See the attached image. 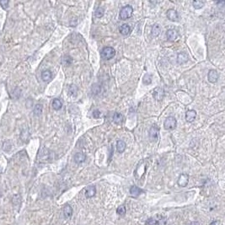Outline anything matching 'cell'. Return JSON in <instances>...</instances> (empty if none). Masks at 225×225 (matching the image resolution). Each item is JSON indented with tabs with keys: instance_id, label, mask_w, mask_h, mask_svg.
<instances>
[{
	"instance_id": "1",
	"label": "cell",
	"mask_w": 225,
	"mask_h": 225,
	"mask_svg": "<svg viewBox=\"0 0 225 225\" xmlns=\"http://www.w3.org/2000/svg\"><path fill=\"white\" fill-rule=\"evenodd\" d=\"M116 55V50L111 47H104L101 51V57L105 60H110L113 58Z\"/></svg>"
},
{
	"instance_id": "2",
	"label": "cell",
	"mask_w": 225,
	"mask_h": 225,
	"mask_svg": "<svg viewBox=\"0 0 225 225\" xmlns=\"http://www.w3.org/2000/svg\"><path fill=\"white\" fill-rule=\"evenodd\" d=\"M133 9L131 5H126L120 11V18L122 19H128L132 15Z\"/></svg>"
},
{
	"instance_id": "3",
	"label": "cell",
	"mask_w": 225,
	"mask_h": 225,
	"mask_svg": "<svg viewBox=\"0 0 225 225\" xmlns=\"http://www.w3.org/2000/svg\"><path fill=\"white\" fill-rule=\"evenodd\" d=\"M177 121L174 116H169L164 122V128L166 130H173L176 128Z\"/></svg>"
},
{
	"instance_id": "4",
	"label": "cell",
	"mask_w": 225,
	"mask_h": 225,
	"mask_svg": "<svg viewBox=\"0 0 225 225\" xmlns=\"http://www.w3.org/2000/svg\"><path fill=\"white\" fill-rule=\"evenodd\" d=\"M159 133H160V128L155 125L152 126L148 131L149 139L153 142H156L159 138Z\"/></svg>"
},
{
	"instance_id": "5",
	"label": "cell",
	"mask_w": 225,
	"mask_h": 225,
	"mask_svg": "<svg viewBox=\"0 0 225 225\" xmlns=\"http://www.w3.org/2000/svg\"><path fill=\"white\" fill-rule=\"evenodd\" d=\"M153 96H154V98L156 100H158V101L162 100L164 96V89H163L162 88H160V87L155 88V89H154V91H153Z\"/></svg>"
},
{
	"instance_id": "6",
	"label": "cell",
	"mask_w": 225,
	"mask_h": 225,
	"mask_svg": "<svg viewBox=\"0 0 225 225\" xmlns=\"http://www.w3.org/2000/svg\"><path fill=\"white\" fill-rule=\"evenodd\" d=\"M188 181H189V176L186 174H181L180 177L178 178L177 184L181 187H185L187 186Z\"/></svg>"
},
{
	"instance_id": "7",
	"label": "cell",
	"mask_w": 225,
	"mask_h": 225,
	"mask_svg": "<svg viewBox=\"0 0 225 225\" xmlns=\"http://www.w3.org/2000/svg\"><path fill=\"white\" fill-rule=\"evenodd\" d=\"M208 79L210 83H215L218 80V73L216 70L214 69H212L208 72Z\"/></svg>"
},
{
	"instance_id": "8",
	"label": "cell",
	"mask_w": 225,
	"mask_h": 225,
	"mask_svg": "<svg viewBox=\"0 0 225 225\" xmlns=\"http://www.w3.org/2000/svg\"><path fill=\"white\" fill-rule=\"evenodd\" d=\"M178 31L175 29H170V30H168L167 32H166V36H167V39L170 41H176L177 38H178Z\"/></svg>"
},
{
	"instance_id": "9",
	"label": "cell",
	"mask_w": 225,
	"mask_h": 225,
	"mask_svg": "<svg viewBox=\"0 0 225 225\" xmlns=\"http://www.w3.org/2000/svg\"><path fill=\"white\" fill-rule=\"evenodd\" d=\"M167 15V18L171 20V21H178L179 19V15H178V12L175 9H169L166 13Z\"/></svg>"
},
{
	"instance_id": "10",
	"label": "cell",
	"mask_w": 225,
	"mask_h": 225,
	"mask_svg": "<svg viewBox=\"0 0 225 225\" xmlns=\"http://www.w3.org/2000/svg\"><path fill=\"white\" fill-rule=\"evenodd\" d=\"M96 194V188L95 186H89L85 190V196L87 198H91Z\"/></svg>"
},
{
	"instance_id": "11",
	"label": "cell",
	"mask_w": 225,
	"mask_h": 225,
	"mask_svg": "<svg viewBox=\"0 0 225 225\" xmlns=\"http://www.w3.org/2000/svg\"><path fill=\"white\" fill-rule=\"evenodd\" d=\"M196 117V111L194 110H189L186 113V120L188 122H193Z\"/></svg>"
},
{
	"instance_id": "12",
	"label": "cell",
	"mask_w": 225,
	"mask_h": 225,
	"mask_svg": "<svg viewBox=\"0 0 225 225\" xmlns=\"http://www.w3.org/2000/svg\"><path fill=\"white\" fill-rule=\"evenodd\" d=\"M143 192H144V191H143L141 188H139V187H138V186H132L130 188V194H131V196H133V197H138V196H139Z\"/></svg>"
},
{
	"instance_id": "13",
	"label": "cell",
	"mask_w": 225,
	"mask_h": 225,
	"mask_svg": "<svg viewBox=\"0 0 225 225\" xmlns=\"http://www.w3.org/2000/svg\"><path fill=\"white\" fill-rule=\"evenodd\" d=\"M188 56H187V54L186 53H185V52H180V53H179L178 54V56H177V63H179V64H183V63H186L187 61H188Z\"/></svg>"
},
{
	"instance_id": "14",
	"label": "cell",
	"mask_w": 225,
	"mask_h": 225,
	"mask_svg": "<svg viewBox=\"0 0 225 225\" xmlns=\"http://www.w3.org/2000/svg\"><path fill=\"white\" fill-rule=\"evenodd\" d=\"M119 31H120V33H121L122 35H128L130 34L132 29H131V26L129 25L128 24H123L122 25H121Z\"/></svg>"
},
{
	"instance_id": "15",
	"label": "cell",
	"mask_w": 225,
	"mask_h": 225,
	"mask_svg": "<svg viewBox=\"0 0 225 225\" xmlns=\"http://www.w3.org/2000/svg\"><path fill=\"white\" fill-rule=\"evenodd\" d=\"M73 159L77 164H82L86 160V155L83 153H77V154H75Z\"/></svg>"
},
{
	"instance_id": "16",
	"label": "cell",
	"mask_w": 225,
	"mask_h": 225,
	"mask_svg": "<svg viewBox=\"0 0 225 225\" xmlns=\"http://www.w3.org/2000/svg\"><path fill=\"white\" fill-rule=\"evenodd\" d=\"M63 215L66 218H70L73 215V208L70 205L66 204L63 208Z\"/></svg>"
},
{
	"instance_id": "17",
	"label": "cell",
	"mask_w": 225,
	"mask_h": 225,
	"mask_svg": "<svg viewBox=\"0 0 225 225\" xmlns=\"http://www.w3.org/2000/svg\"><path fill=\"white\" fill-rule=\"evenodd\" d=\"M126 147H127V145H126V143L124 141H122V140H118L117 141V143H116V150H117L118 153H120V154L123 153L125 151V149H126Z\"/></svg>"
},
{
	"instance_id": "18",
	"label": "cell",
	"mask_w": 225,
	"mask_h": 225,
	"mask_svg": "<svg viewBox=\"0 0 225 225\" xmlns=\"http://www.w3.org/2000/svg\"><path fill=\"white\" fill-rule=\"evenodd\" d=\"M38 158H39L40 160H47L49 158H50L48 150L43 148L41 151H40V154H39V155H38Z\"/></svg>"
},
{
	"instance_id": "19",
	"label": "cell",
	"mask_w": 225,
	"mask_h": 225,
	"mask_svg": "<svg viewBox=\"0 0 225 225\" xmlns=\"http://www.w3.org/2000/svg\"><path fill=\"white\" fill-rule=\"evenodd\" d=\"M51 77H52V73L50 70H45L41 73V79L45 82H48L50 79H51Z\"/></svg>"
},
{
	"instance_id": "20",
	"label": "cell",
	"mask_w": 225,
	"mask_h": 225,
	"mask_svg": "<svg viewBox=\"0 0 225 225\" xmlns=\"http://www.w3.org/2000/svg\"><path fill=\"white\" fill-rule=\"evenodd\" d=\"M160 32H161L160 25H158V24H155V25L153 26V28H152V31H151V34H152V35H153V36H154V37H157V36H159V35H160Z\"/></svg>"
},
{
	"instance_id": "21",
	"label": "cell",
	"mask_w": 225,
	"mask_h": 225,
	"mask_svg": "<svg viewBox=\"0 0 225 225\" xmlns=\"http://www.w3.org/2000/svg\"><path fill=\"white\" fill-rule=\"evenodd\" d=\"M63 106V103L59 99H54L52 100V108L56 111H58L62 108Z\"/></svg>"
},
{
	"instance_id": "22",
	"label": "cell",
	"mask_w": 225,
	"mask_h": 225,
	"mask_svg": "<svg viewBox=\"0 0 225 225\" xmlns=\"http://www.w3.org/2000/svg\"><path fill=\"white\" fill-rule=\"evenodd\" d=\"M42 111H43V105H41V104H37V105H35V108H34L33 112H34V114H35L36 116H39L41 115Z\"/></svg>"
},
{
	"instance_id": "23",
	"label": "cell",
	"mask_w": 225,
	"mask_h": 225,
	"mask_svg": "<svg viewBox=\"0 0 225 225\" xmlns=\"http://www.w3.org/2000/svg\"><path fill=\"white\" fill-rule=\"evenodd\" d=\"M113 121L117 123V124H120L123 122V116L121 114V113L116 112L113 116Z\"/></svg>"
},
{
	"instance_id": "24",
	"label": "cell",
	"mask_w": 225,
	"mask_h": 225,
	"mask_svg": "<svg viewBox=\"0 0 225 225\" xmlns=\"http://www.w3.org/2000/svg\"><path fill=\"white\" fill-rule=\"evenodd\" d=\"M77 92H78V87L75 85V84H72L69 86V89H68V93H69V95H72V96H76L77 95Z\"/></svg>"
},
{
	"instance_id": "25",
	"label": "cell",
	"mask_w": 225,
	"mask_h": 225,
	"mask_svg": "<svg viewBox=\"0 0 225 225\" xmlns=\"http://www.w3.org/2000/svg\"><path fill=\"white\" fill-rule=\"evenodd\" d=\"M192 5L196 9H202V8L205 5V2L200 1V0H198V1H193Z\"/></svg>"
},
{
	"instance_id": "26",
	"label": "cell",
	"mask_w": 225,
	"mask_h": 225,
	"mask_svg": "<svg viewBox=\"0 0 225 225\" xmlns=\"http://www.w3.org/2000/svg\"><path fill=\"white\" fill-rule=\"evenodd\" d=\"M143 82L146 85H148L152 83V75L150 74H145L143 78Z\"/></svg>"
},
{
	"instance_id": "27",
	"label": "cell",
	"mask_w": 225,
	"mask_h": 225,
	"mask_svg": "<svg viewBox=\"0 0 225 225\" xmlns=\"http://www.w3.org/2000/svg\"><path fill=\"white\" fill-rule=\"evenodd\" d=\"M72 61H73V58H72L70 56H68V55H65L64 57H63V64H71V63H72Z\"/></svg>"
},
{
	"instance_id": "28",
	"label": "cell",
	"mask_w": 225,
	"mask_h": 225,
	"mask_svg": "<svg viewBox=\"0 0 225 225\" xmlns=\"http://www.w3.org/2000/svg\"><path fill=\"white\" fill-rule=\"evenodd\" d=\"M116 212L118 215L120 216H123L126 214V207L124 205H122L120 207H118V208L116 209Z\"/></svg>"
},
{
	"instance_id": "29",
	"label": "cell",
	"mask_w": 225,
	"mask_h": 225,
	"mask_svg": "<svg viewBox=\"0 0 225 225\" xmlns=\"http://www.w3.org/2000/svg\"><path fill=\"white\" fill-rule=\"evenodd\" d=\"M104 14H105V10H104V9L101 8V7H99L96 10H95V16H96L97 18H101V17H103L104 16Z\"/></svg>"
},
{
	"instance_id": "30",
	"label": "cell",
	"mask_w": 225,
	"mask_h": 225,
	"mask_svg": "<svg viewBox=\"0 0 225 225\" xmlns=\"http://www.w3.org/2000/svg\"><path fill=\"white\" fill-rule=\"evenodd\" d=\"M145 224H146V225H159L160 222H159L158 220L153 218H148V219L146 221Z\"/></svg>"
},
{
	"instance_id": "31",
	"label": "cell",
	"mask_w": 225,
	"mask_h": 225,
	"mask_svg": "<svg viewBox=\"0 0 225 225\" xmlns=\"http://www.w3.org/2000/svg\"><path fill=\"white\" fill-rule=\"evenodd\" d=\"M8 4H9V1H7V0L0 1V5L3 7V9H6L8 7Z\"/></svg>"
},
{
	"instance_id": "32",
	"label": "cell",
	"mask_w": 225,
	"mask_h": 225,
	"mask_svg": "<svg viewBox=\"0 0 225 225\" xmlns=\"http://www.w3.org/2000/svg\"><path fill=\"white\" fill-rule=\"evenodd\" d=\"M99 115H100V111L99 110H95L94 112H93V116L95 118H99Z\"/></svg>"
},
{
	"instance_id": "33",
	"label": "cell",
	"mask_w": 225,
	"mask_h": 225,
	"mask_svg": "<svg viewBox=\"0 0 225 225\" xmlns=\"http://www.w3.org/2000/svg\"><path fill=\"white\" fill-rule=\"evenodd\" d=\"M191 225H199V223L198 222H192Z\"/></svg>"
}]
</instances>
